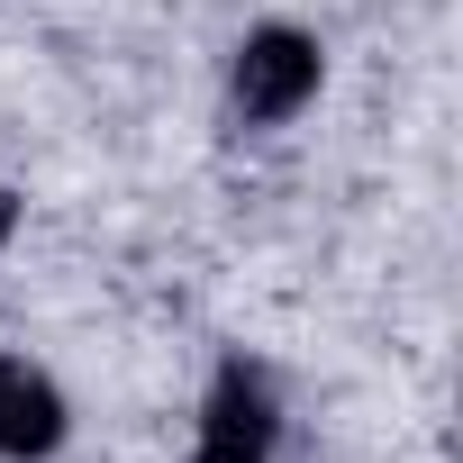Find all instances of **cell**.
<instances>
[{
  "label": "cell",
  "instance_id": "6da1fadb",
  "mask_svg": "<svg viewBox=\"0 0 463 463\" xmlns=\"http://www.w3.org/2000/svg\"><path fill=\"white\" fill-rule=\"evenodd\" d=\"M318 73H327L318 37H300V28H255V37L237 46V64H227V100H237L246 128H282V118H300V109L318 100Z\"/></svg>",
  "mask_w": 463,
  "mask_h": 463
},
{
  "label": "cell",
  "instance_id": "7a4b0ae2",
  "mask_svg": "<svg viewBox=\"0 0 463 463\" xmlns=\"http://www.w3.org/2000/svg\"><path fill=\"white\" fill-rule=\"evenodd\" d=\"M282 445V400L255 364H218L209 400H200V445L191 463H273Z\"/></svg>",
  "mask_w": 463,
  "mask_h": 463
},
{
  "label": "cell",
  "instance_id": "3957f363",
  "mask_svg": "<svg viewBox=\"0 0 463 463\" xmlns=\"http://www.w3.org/2000/svg\"><path fill=\"white\" fill-rule=\"evenodd\" d=\"M55 445H64V391L28 354H0V463H46Z\"/></svg>",
  "mask_w": 463,
  "mask_h": 463
},
{
  "label": "cell",
  "instance_id": "277c9868",
  "mask_svg": "<svg viewBox=\"0 0 463 463\" xmlns=\"http://www.w3.org/2000/svg\"><path fill=\"white\" fill-rule=\"evenodd\" d=\"M10 237H19V200L0 191V246H10Z\"/></svg>",
  "mask_w": 463,
  "mask_h": 463
}]
</instances>
